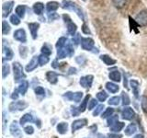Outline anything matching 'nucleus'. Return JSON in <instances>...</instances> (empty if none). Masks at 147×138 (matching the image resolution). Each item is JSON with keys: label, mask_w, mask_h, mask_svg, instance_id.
<instances>
[{"label": "nucleus", "mask_w": 147, "mask_h": 138, "mask_svg": "<svg viewBox=\"0 0 147 138\" xmlns=\"http://www.w3.org/2000/svg\"><path fill=\"white\" fill-rule=\"evenodd\" d=\"M61 6H62V7L63 9H67V10L74 11L75 13H76V15L79 17L83 21L85 20L84 13H83L82 8L79 6H78L76 3H74L72 1H69V0H63Z\"/></svg>", "instance_id": "1"}, {"label": "nucleus", "mask_w": 147, "mask_h": 138, "mask_svg": "<svg viewBox=\"0 0 147 138\" xmlns=\"http://www.w3.org/2000/svg\"><path fill=\"white\" fill-rule=\"evenodd\" d=\"M13 71H14V79L15 82L20 81L25 77V74L23 72V67L18 62L13 63Z\"/></svg>", "instance_id": "2"}, {"label": "nucleus", "mask_w": 147, "mask_h": 138, "mask_svg": "<svg viewBox=\"0 0 147 138\" xmlns=\"http://www.w3.org/2000/svg\"><path fill=\"white\" fill-rule=\"evenodd\" d=\"M28 107V103L24 100L13 101L9 104V110L10 112H18V110H23Z\"/></svg>", "instance_id": "3"}, {"label": "nucleus", "mask_w": 147, "mask_h": 138, "mask_svg": "<svg viewBox=\"0 0 147 138\" xmlns=\"http://www.w3.org/2000/svg\"><path fill=\"white\" fill-rule=\"evenodd\" d=\"M135 22L139 26H146L147 25V10H142L137 14L135 17Z\"/></svg>", "instance_id": "4"}, {"label": "nucleus", "mask_w": 147, "mask_h": 138, "mask_svg": "<svg viewBox=\"0 0 147 138\" xmlns=\"http://www.w3.org/2000/svg\"><path fill=\"white\" fill-rule=\"evenodd\" d=\"M14 7V1H7L5 2L2 6V16L3 18H7L11 13Z\"/></svg>", "instance_id": "5"}, {"label": "nucleus", "mask_w": 147, "mask_h": 138, "mask_svg": "<svg viewBox=\"0 0 147 138\" xmlns=\"http://www.w3.org/2000/svg\"><path fill=\"white\" fill-rule=\"evenodd\" d=\"M14 39L20 41L22 43H25L27 41V35H26V31L23 29H18L15 32H14Z\"/></svg>", "instance_id": "6"}, {"label": "nucleus", "mask_w": 147, "mask_h": 138, "mask_svg": "<svg viewBox=\"0 0 147 138\" xmlns=\"http://www.w3.org/2000/svg\"><path fill=\"white\" fill-rule=\"evenodd\" d=\"M94 40L91 38H82L81 40V46L83 50L86 51H91L94 48Z\"/></svg>", "instance_id": "7"}, {"label": "nucleus", "mask_w": 147, "mask_h": 138, "mask_svg": "<svg viewBox=\"0 0 147 138\" xmlns=\"http://www.w3.org/2000/svg\"><path fill=\"white\" fill-rule=\"evenodd\" d=\"M93 79H94V76L88 75V76H82L80 78V85L85 87V89H89L92 86V83H93Z\"/></svg>", "instance_id": "8"}, {"label": "nucleus", "mask_w": 147, "mask_h": 138, "mask_svg": "<svg viewBox=\"0 0 147 138\" xmlns=\"http://www.w3.org/2000/svg\"><path fill=\"white\" fill-rule=\"evenodd\" d=\"M87 124V120L86 119H80V120H76V121H74V122L72 123V130L73 133L76 132L79 129L83 128L84 126H86Z\"/></svg>", "instance_id": "9"}, {"label": "nucleus", "mask_w": 147, "mask_h": 138, "mask_svg": "<svg viewBox=\"0 0 147 138\" xmlns=\"http://www.w3.org/2000/svg\"><path fill=\"white\" fill-rule=\"evenodd\" d=\"M39 28H40V24H39V23H37V22L29 23V29H30L31 37H32V39H33V40L37 39V36H38Z\"/></svg>", "instance_id": "10"}, {"label": "nucleus", "mask_w": 147, "mask_h": 138, "mask_svg": "<svg viewBox=\"0 0 147 138\" xmlns=\"http://www.w3.org/2000/svg\"><path fill=\"white\" fill-rule=\"evenodd\" d=\"M134 115H135L134 110L130 107L124 108L121 112V116L124 120H131L133 117H134Z\"/></svg>", "instance_id": "11"}, {"label": "nucleus", "mask_w": 147, "mask_h": 138, "mask_svg": "<svg viewBox=\"0 0 147 138\" xmlns=\"http://www.w3.org/2000/svg\"><path fill=\"white\" fill-rule=\"evenodd\" d=\"M38 64H39V56H33V57H32V59L30 60V62L27 64L26 71L27 72L33 71L34 69H36L37 66H38Z\"/></svg>", "instance_id": "12"}, {"label": "nucleus", "mask_w": 147, "mask_h": 138, "mask_svg": "<svg viewBox=\"0 0 147 138\" xmlns=\"http://www.w3.org/2000/svg\"><path fill=\"white\" fill-rule=\"evenodd\" d=\"M14 56L13 51L7 47V46H3V60H7V61H10Z\"/></svg>", "instance_id": "13"}, {"label": "nucleus", "mask_w": 147, "mask_h": 138, "mask_svg": "<svg viewBox=\"0 0 147 138\" xmlns=\"http://www.w3.org/2000/svg\"><path fill=\"white\" fill-rule=\"evenodd\" d=\"M10 133H11L12 135L16 136V137H21V131H20V127H18V122L16 121L11 123Z\"/></svg>", "instance_id": "14"}, {"label": "nucleus", "mask_w": 147, "mask_h": 138, "mask_svg": "<svg viewBox=\"0 0 147 138\" xmlns=\"http://www.w3.org/2000/svg\"><path fill=\"white\" fill-rule=\"evenodd\" d=\"M57 77H58V74L56 72L49 71V72H47V74H46V78H47V80L51 83V84H56Z\"/></svg>", "instance_id": "15"}, {"label": "nucleus", "mask_w": 147, "mask_h": 138, "mask_svg": "<svg viewBox=\"0 0 147 138\" xmlns=\"http://www.w3.org/2000/svg\"><path fill=\"white\" fill-rule=\"evenodd\" d=\"M33 11L36 15H42V13L44 11V5L41 3V2H37L33 5Z\"/></svg>", "instance_id": "16"}, {"label": "nucleus", "mask_w": 147, "mask_h": 138, "mask_svg": "<svg viewBox=\"0 0 147 138\" xmlns=\"http://www.w3.org/2000/svg\"><path fill=\"white\" fill-rule=\"evenodd\" d=\"M59 3L56 1H50L46 4V9H47L48 12H54L55 10H57L59 8Z\"/></svg>", "instance_id": "17"}, {"label": "nucleus", "mask_w": 147, "mask_h": 138, "mask_svg": "<svg viewBox=\"0 0 147 138\" xmlns=\"http://www.w3.org/2000/svg\"><path fill=\"white\" fill-rule=\"evenodd\" d=\"M100 59L105 63V64H107V66H113V64H116V60L112 59L108 54H102V55H100Z\"/></svg>", "instance_id": "18"}, {"label": "nucleus", "mask_w": 147, "mask_h": 138, "mask_svg": "<svg viewBox=\"0 0 147 138\" xmlns=\"http://www.w3.org/2000/svg\"><path fill=\"white\" fill-rule=\"evenodd\" d=\"M76 30H77V26H76V24H75V23H74L72 20L67 22V31H68L69 34L75 36Z\"/></svg>", "instance_id": "19"}, {"label": "nucleus", "mask_w": 147, "mask_h": 138, "mask_svg": "<svg viewBox=\"0 0 147 138\" xmlns=\"http://www.w3.org/2000/svg\"><path fill=\"white\" fill-rule=\"evenodd\" d=\"M109 78L111 80L115 81V82H119L121 79V73H119L118 70H114V71H111L109 73Z\"/></svg>", "instance_id": "20"}, {"label": "nucleus", "mask_w": 147, "mask_h": 138, "mask_svg": "<svg viewBox=\"0 0 147 138\" xmlns=\"http://www.w3.org/2000/svg\"><path fill=\"white\" fill-rule=\"evenodd\" d=\"M130 84H131V87L133 90V93H134V96L136 98H138V97H139V95H138L139 94V82L134 79H131Z\"/></svg>", "instance_id": "21"}, {"label": "nucleus", "mask_w": 147, "mask_h": 138, "mask_svg": "<svg viewBox=\"0 0 147 138\" xmlns=\"http://www.w3.org/2000/svg\"><path fill=\"white\" fill-rule=\"evenodd\" d=\"M26 13V6L25 5H20L16 7V15L23 18Z\"/></svg>", "instance_id": "22"}, {"label": "nucleus", "mask_w": 147, "mask_h": 138, "mask_svg": "<svg viewBox=\"0 0 147 138\" xmlns=\"http://www.w3.org/2000/svg\"><path fill=\"white\" fill-rule=\"evenodd\" d=\"M28 87H29V82H28L27 80H23L21 83L20 87H18V91H20V93L22 94V95H25L26 92L28 90Z\"/></svg>", "instance_id": "23"}, {"label": "nucleus", "mask_w": 147, "mask_h": 138, "mask_svg": "<svg viewBox=\"0 0 147 138\" xmlns=\"http://www.w3.org/2000/svg\"><path fill=\"white\" fill-rule=\"evenodd\" d=\"M68 130V124L66 122H60L58 123L57 125V131L59 133H61V135H64V133H66Z\"/></svg>", "instance_id": "24"}, {"label": "nucleus", "mask_w": 147, "mask_h": 138, "mask_svg": "<svg viewBox=\"0 0 147 138\" xmlns=\"http://www.w3.org/2000/svg\"><path fill=\"white\" fill-rule=\"evenodd\" d=\"M106 89L109 92H111V93H116V92L119 91V86L114 84L112 82H108L107 84H106Z\"/></svg>", "instance_id": "25"}, {"label": "nucleus", "mask_w": 147, "mask_h": 138, "mask_svg": "<svg viewBox=\"0 0 147 138\" xmlns=\"http://www.w3.org/2000/svg\"><path fill=\"white\" fill-rule=\"evenodd\" d=\"M41 53L44 54V55H47V56H49V55L52 54L53 53V50H52V46H51L50 44L48 43H44V45L41 47Z\"/></svg>", "instance_id": "26"}, {"label": "nucleus", "mask_w": 147, "mask_h": 138, "mask_svg": "<svg viewBox=\"0 0 147 138\" xmlns=\"http://www.w3.org/2000/svg\"><path fill=\"white\" fill-rule=\"evenodd\" d=\"M67 55H69L67 48L63 47V48H59L57 50V58L58 59H63L64 57H66Z\"/></svg>", "instance_id": "27"}, {"label": "nucleus", "mask_w": 147, "mask_h": 138, "mask_svg": "<svg viewBox=\"0 0 147 138\" xmlns=\"http://www.w3.org/2000/svg\"><path fill=\"white\" fill-rule=\"evenodd\" d=\"M32 121H33V117H32V115L30 113H26L21 117L20 122V125H24L26 122H30Z\"/></svg>", "instance_id": "28"}, {"label": "nucleus", "mask_w": 147, "mask_h": 138, "mask_svg": "<svg viewBox=\"0 0 147 138\" xmlns=\"http://www.w3.org/2000/svg\"><path fill=\"white\" fill-rule=\"evenodd\" d=\"M124 126H125V124H124L123 122H117L116 123L114 124V125H112L111 127H110V131H111V132H115V133H118L119 131H121L122 128Z\"/></svg>", "instance_id": "29"}, {"label": "nucleus", "mask_w": 147, "mask_h": 138, "mask_svg": "<svg viewBox=\"0 0 147 138\" xmlns=\"http://www.w3.org/2000/svg\"><path fill=\"white\" fill-rule=\"evenodd\" d=\"M136 125L135 124H133V123H131V124H130V125H128L127 127H126V129H125V135H133L135 132H136Z\"/></svg>", "instance_id": "30"}, {"label": "nucleus", "mask_w": 147, "mask_h": 138, "mask_svg": "<svg viewBox=\"0 0 147 138\" xmlns=\"http://www.w3.org/2000/svg\"><path fill=\"white\" fill-rule=\"evenodd\" d=\"M89 98H90V96L87 95L86 98L84 99V100L82 101L81 105L79 106V107H78V110H79V112H84L85 110H86V104H87V101H88Z\"/></svg>", "instance_id": "31"}, {"label": "nucleus", "mask_w": 147, "mask_h": 138, "mask_svg": "<svg viewBox=\"0 0 147 138\" xmlns=\"http://www.w3.org/2000/svg\"><path fill=\"white\" fill-rule=\"evenodd\" d=\"M11 28H10V25L8 24L7 21L6 20H3L2 21V33L4 35H6L7 33H9V31H10Z\"/></svg>", "instance_id": "32"}, {"label": "nucleus", "mask_w": 147, "mask_h": 138, "mask_svg": "<svg viewBox=\"0 0 147 138\" xmlns=\"http://www.w3.org/2000/svg\"><path fill=\"white\" fill-rule=\"evenodd\" d=\"M50 61L49 57L47 55H44V54H41L39 56V64L40 66H44V64H48Z\"/></svg>", "instance_id": "33"}, {"label": "nucleus", "mask_w": 147, "mask_h": 138, "mask_svg": "<svg viewBox=\"0 0 147 138\" xmlns=\"http://www.w3.org/2000/svg\"><path fill=\"white\" fill-rule=\"evenodd\" d=\"M127 0H112V3L117 8H122L126 5Z\"/></svg>", "instance_id": "34"}, {"label": "nucleus", "mask_w": 147, "mask_h": 138, "mask_svg": "<svg viewBox=\"0 0 147 138\" xmlns=\"http://www.w3.org/2000/svg\"><path fill=\"white\" fill-rule=\"evenodd\" d=\"M66 41H67V39L65 38V37H61V38H59V40L56 43V48L57 49L63 48V46L66 44Z\"/></svg>", "instance_id": "35"}, {"label": "nucleus", "mask_w": 147, "mask_h": 138, "mask_svg": "<svg viewBox=\"0 0 147 138\" xmlns=\"http://www.w3.org/2000/svg\"><path fill=\"white\" fill-rule=\"evenodd\" d=\"M9 72H10V67H9L8 64H4L3 66H2V76H3V78L9 75Z\"/></svg>", "instance_id": "36"}, {"label": "nucleus", "mask_w": 147, "mask_h": 138, "mask_svg": "<svg viewBox=\"0 0 147 138\" xmlns=\"http://www.w3.org/2000/svg\"><path fill=\"white\" fill-rule=\"evenodd\" d=\"M121 98H122V105L123 106H127L131 103V99L129 98V95L127 93H125V92H122Z\"/></svg>", "instance_id": "37"}, {"label": "nucleus", "mask_w": 147, "mask_h": 138, "mask_svg": "<svg viewBox=\"0 0 147 138\" xmlns=\"http://www.w3.org/2000/svg\"><path fill=\"white\" fill-rule=\"evenodd\" d=\"M96 98H98V99L99 100V101H105L106 99H107V98H108V94L106 93L105 91H100V92H98V94H96Z\"/></svg>", "instance_id": "38"}, {"label": "nucleus", "mask_w": 147, "mask_h": 138, "mask_svg": "<svg viewBox=\"0 0 147 138\" xmlns=\"http://www.w3.org/2000/svg\"><path fill=\"white\" fill-rule=\"evenodd\" d=\"M119 117L118 115H113V116H110L108 120V126H112L115 123L118 122Z\"/></svg>", "instance_id": "39"}, {"label": "nucleus", "mask_w": 147, "mask_h": 138, "mask_svg": "<svg viewBox=\"0 0 147 138\" xmlns=\"http://www.w3.org/2000/svg\"><path fill=\"white\" fill-rule=\"evenodd\" d=\"M113 112H114V109L113 108H108V109H106V110L103 112L102 116H101V117H102L103 119L109 118V117L111 116Z\"/></svg>", "instance_id": "40"}, {"label": "nucleus", "mask_w": 147, "mask_h": 138, "mask_svg": "<svg viewBox=\"0 0 147 138\" xmlns=\"http://www.w3.org/2000/svg\"><path fill=\"white\" fill-rule=\"evenodd\" d=\"M141 106H142V110L147 113V97L144 96L142 97V99H141Z\"/></svg>", "instance_id": "41"}, {"label": "nucleus", "mask_w": 147, "mask_h": 138, "mask_svg": "<svg viewBox=\"0 0 147 138\" xmlns=\"http://www.w3.org/2000/svg\"><path fill=\"white\" fill-rule=\"evenodd\" d=\"M82 98H83V92H76V93H74L73 100L76 101V102H80Z\"/></svg>", "instance_id": "42"}, {"label": "nucleus", "mask_w": 147, "mask_h": 138, "mask_svg": "<svg viewBox=\"0 0 147 138\" xmlns=\"http://www.w3.org/2000/svg\"><path fill=\"white\" fill-rule=\"evenodd\" d=\"M10 22L12 23L13 25H15V26L18 25V24L20 23V17L17 16V15H12V16L10 17Z\"/></svg>", "instance_id": "43"}, {"label": "nucleus", "mask_w": 147, "mask_h": 138, "mask_svg": "<svg viewBox=\"0 0 147 138\" xmlns=\"http://www.w3.org/2000/svg\"><path fill=\"white\" fill-rule=\"evenodd\" d=\"M109 105H119V97H112L110 98L109 100L108 101Z\"/></svg>", "instance_id": "44"}, {"label": "nucleus", "mask_w": 147, "mask_h": 138, "mask_svg": "<svg viewBox=\"0 0 147 138\" xmlns=\"http://www.w3.org/2000/svg\"><path fill=\"white\" fill-rule=\"evenodd\" d=\"M35 93L39 96H44L45 94V90L42 87H37L35 89Z\"/></svg>", "instance_id": "45"}, {"label": "nucleus", "mask_w": 147, "mask_h": 138, "mask_svg": "<svg viewBox=\"0 0 147 138\" xmlns=\"http://www.w3.org/2000/svg\"><path fill=\"white\" fill-rule=\"evenodd\" d=\"M20 53L23 58H26L27 53H28V49L23 46H20Z\"/></svg>", "instance_id": "46"}, {"label": "nucleus", "mask_w": 147, "mask_h": 138, "mask_svg": "<svg viewBox=\"0 0 147 138\" xmlns=\"http://www.w3.org/2000/svg\"><path fill=\"white\" fill-rule=\"evenodd\" d=\"M104 109V105L103 104H101V105H98V107L96 108V110H94V112H93V115L94 116H98V115L100 113L101 110H103Z\"/></svg>", "instance_id": "47"}, {"label": "nucleus", "mask_w": 147, "mask_h": 138, "mask_svg": "<svg viewBox=\"0 0 147 138\" xmlns=\"http://www.w3.org/2000/svg\"><path fill=\"white\" fill-rule=\"evenodd\" d=\"M96 104H98V101H96L95 99H91V100L89 101V104H88V110H93V109L96 107Z\"/></svg>", "instance_id": "48"}, {"label": "nucleus", "mask_w": 147, "mask_h": 138, "mask_svg": "<svg viewBox=\"0 0 147 138\" xmlns=\"http://www.w3.org/2000/svg\"><path fill=\"white\" fill-rule=\"evenodd\" d=\"M81 40H82V38L80 37V34H76V35L74 36V38H73L72 41H74V43H75V44L77 45L79 43H81Z\"/></svg>", "instance_id": "49"}, {"label": "nucleus", "mask_w": 147, "mask_h": 138, "mask_svg": "<svg viewBox=\"0 0 147 138\" xmlns=\"http://www.w3.org/2000/svg\"><path fill=\"white\" fill-rule=\"evenodd\" d=\"M82 31L84 32L85 34H90L91 33V31L89 30V28H88V25H86V23H84L82 26Z\"/></svg>", "instance_id": "50"}, {"label": "nucleus", "mask_w": 147, "mask_h": 138, "mask_svg": "<svg viewBox=\"0 0 147 138\" xmlns=\"http://www.w3.org/2000/svg\"><path fill=\"white\" fill-rule=\"evenodd\" d=\"M24 131L26 133H28V135H32V133H34V129L32 126H27L24 128Z\"/></svg>", "instance_id": "51"}, {"label": "nucleus", "mask_w": 147, "mask_h": 138, "mask_svg": "<svg viewBox=\"0 0 147 138\" xmlns=\"http://www.w3.org/2000/svg\"><path fill=\"white\" fill-rule=\"evenodd\" d=\"M49 20H57V18H59V15L58 14H56V13H54V12H53L52 14H49Z\"/></svg>", "instance_id": "52"}, {"label": "nucleus", "mask_w": 147, "mask_h": 138, "mask_svg": "<svg viewBox=\"0 0 147 138\" xmlns=\"http://www.w3.org/2000/svg\"><path fill=\"white\" fill-rule=\"evenodd\" d=\"M73 96H74V93H73V92H70V91L66 92V93L63 95L64 98H66L69 100H73Z\"/></svg>", "instance_id": "53"}, {"label": "nucleus", "mask_w": 147, "mask_h": 138, "mask_svg": "<svg viewBox=\"0 0 147 138\" xmlns=\"http://www.w3.org/2000/svg\"><path fill=\"white\" fill-rule=\"evenodd\" d=\"M76 61L79 64H83L85 63V61H86V59L83 57V56H78V57H76Z\"/></svg>", "instance_id": "54"}, {"label": "nucleus", "mask_w": 147, "mask_h": 138, "mask_svg": "<svg viewBox=\"0 0 147 138\" xmlns=\"http://www.w3.org/2000/svg\"><path fill=\"white\" fill-rule=\"evenodd\" d=\"M80 112H79V110H78V109L77 108H76V107H73L72 108V114L74 115V116H77L78 114H79Z\"/></svg>", "instance_id": "55"}, {"label": "nucleus", "mask_w": 147, "mask_h": 138, "mask_svg": "<svg viewBox=\"0 0 147 138\" xmlns=\"http://www.w3.org/2000/svg\"><path fill=\"white\" fill-rule=\"evenodd\" d=\"M63 20H64V22H65V23H67V22L72 20L71 18H70V17H69L68 15H66V14H64V15L63 16Z\"/></svg>", "instance_id": "56"}, {"label": "nucleus", "mask_w": 147, "mask_h": 138, "mask_svg": "<svg viewBox=\"0 0 147 138\" xmlns=\"http://www.w3.org/2000/svg\"><path fill=\"white\" fill-rule=\"evenodd\" d=\"M109 138H122V135H113V133H109Z\"/></svg>", "instance_id": "57"}, {"label": "nucleus", "mask_w": 147, "mask_h": 138, "mask_svg": "<svg viewBox=\"0 0 147 138\" xmlns=\"http://www.w3.org/2000/svg\"><path fill=\"white\" fill-rule=\"evenodd\" d=\"M18 92H20L18 90H15L12 93V95H11V98L13 99H18Z\"/></svg>", "instance_id": "58"}, {"label": "nucleus", "mask_w": 147, "mask_h": 138, "mask_svg": "<svg viewBox=\"0 0 147 138\" xmlns=\"http://www.w3.org/2000/svg\"><path fill=\"white\" fill-rule=\"evenodd\" d=\"M76 69L75 67H71L68 70V74H69V75H72V74H76Z\"/></svg>", "instance_id": "59"}, {"label": "nucleus", "mask_w": 147, "mask_h": 138, "mask_svg": "<svg viewBox=\"0 0 147 138\" xmlns=\"http://www.w3.org/2000/svg\"><path fill=\"white\" fill-rule=\"evenodd\" d=\"M57 64H57V61H56V60H55V61H53V64H52V66H53V68H57V67H58Z\"/></svg>", "instance_id": "60"}, {"label": "nucleus", "mask_w": 147, "mask_h": 138, "mask_svg": "<svg viewBox=\"0 0 147 138\" xmlns=\"http://www.w3.org/2000/svg\"><path fill=\"white\" fill-rule=\"evenodd\" d=\"M98 138H106V136L103 135L102 133H98Z\"/></svg>", "instance_id": "61"}, {"label": "nucleus", "mask_w": 147, "mask_h": 138, "mask_svg": "<svg viewBox=\"0 0 147 138\" xmlns=\"http://www.w3.org/2000/svg\"><path fill=\"white\" fill-rule=\"evenodd\" d=\"M134 138H144V135H135Z\"/></svg>", "instance_id": "62"}, {"label": "nucleus", "mask_w": 147, "mask_h": 138, "mask_svg": "<svg viewBox=\"0 0 147 138\" xmlns=\"http://www.w3.org/2000/svg\"><path fill=\"white\" fill-rule=\"evenodd\" d=\"M83 1H86V0H83Z\"/></svg>", "instance_id": "63"}]
</instances>
